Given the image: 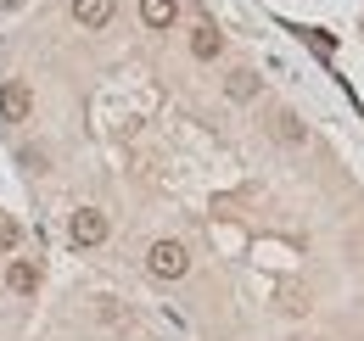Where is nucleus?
<instances>
[{
  "label": "nucleus",
  "mask_w": 364,
  "mask_h": 341,
  "mask_svg": "<svg viewBox=\"0 0 364 341\" xmlns=\"http://www.w3.org/2000/svg\"><path fill=\"white\" fill-rule=\"evenodd\" d=\"M146 269H151V280H185V274H191L185 241H151V247H146Z\"/></svg>",
  "instance_id": "1"
},
{
  "label": "nucleus",
  "mask_w": 364,
  "mask_h": 341,
  "mask_svg": "<svg viewBox=\"0 0 364 341\" xmlns=\"http://www.w3.org/2000/svg\"><path fill=\"white\" fill-rule=\"evenodd\" d=\"M68 241H73V247H101V241H107V213L79 207V213L68 218Z\"/></svg>",
  "instance_id": "2"
},
{
  "label": "nucleus",
  "mask_w": 364,
  "mask_h": 341,
  "mask_svg": "<svg viewBox=\"0 0 364 341\" xmlns=\"http://www.w3.org/2000/svg\"><path fill=\"white\" fill-rule=\"evenodd\" d=\"M28 112H34V90L23 79H6L0 85V118L6 124H28Z\"/></svg>",
  "instance_id": "3"
},
{
  "label": "nucleus",
  "mask_w": 364,
  "mask_h": 341,
  "mask_svg": "<svg viewBox=\"0 0 364 341\" xmlns=\"http://www.w3.org/2000/svg\"><path fill=\"white\" fill-rule=\"evenodd\" d=\"M112 11H118V0H73V17H79L85 28H107Z\"/></svg>",
  "instance_id": "4"
},
{
  "label": "nucleus",
  "mask_w": 364,
  "mask_h": 341,
  "mask_svg": "<svg viewBox=\"0 0 364 341\" xmlns=\"http://www.w3.org/2000/svg\"><path fill=\"white\" fill-rule=\"evenodd\" d=\"M219 50H225V34H219L213 23H196V34H191V56H196V62H213Z\"/></svg>",
  "instance_id": "5"
},
{
  "label": "nucleus",
  "mask_w": 364,
  "mask_h": 341,
  "mask_svg": "<svg viewBox=\"0 0 364 341\" xmlns=\"http://www.w3.org/2000/svg\"><path fill=\"white\" fill-rule=\"evenodd\" d=\"M6 286H11L17 297H28V291L40 286V269H34L28 257H11V269H6Z\"/></svg>",
  "instance_id": "6"
},
{
  "label": "nucleus",
  "mask_w": 364,
  "mask_h": 341,
  "mask_svg": "<svg viewBox=\"0 0 364 341\" xmlns=\"http://www.w3.org/2000/svg\"><path fill=\"white\" fill-rule=\"evenodd\" d=\"M174 17H180L174 0H140V23H146V28H168Z\"/></svg>",
  "instance_id": "7"
},
{
  "label": "nucleus",
  "mask_w": 364,
  "mask_h": 341,
  "mask_svg": "<svg viewBox=\"0 0 364 341\" xmlns=\"http://www.w3.org/2000/svg\"><path fill=\"white\" fill-rule=\"evenodd\" d=\"M225 90H230V101H252V95H258V79H252L247 67H235V73L225 79Z\"/></svg>",
  "instance_id": "8"
},
{
  "label": "nucleus",
  "mask_w": 364,
  "mask_h": 341,
  "mask_svg": "<svg viewBox=\"0 0 364 341\" xmlns=\"http://www.w3.org/2000/svg\"><path fill=\"white\" fill-rule=\"evenodd\" d=\"M274 134H280L286 146H303V124H297L291 112H280V118H274Z\"/></svg>",
  "instance_id": "9"
},
{
  "label": "nucleus",
  "mask_w": 364,
  "mask_h": 341,
  "mask_svg": "<svg viewBox=\"0 0 364 341\" xmlns=\"http://www.w3.org/2000/svg\"><path fill=\"white\" fill-rule=\"evenodd\" d=\"M23 168H28V173H46V151H40V146H34V151H23Z\"/></svg>",
  "instance_id": "10"
}]
</instances>
